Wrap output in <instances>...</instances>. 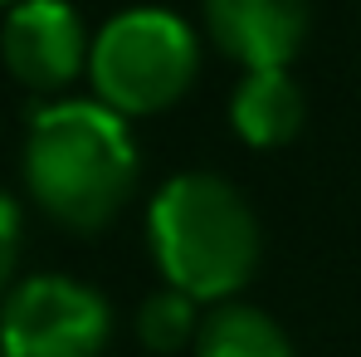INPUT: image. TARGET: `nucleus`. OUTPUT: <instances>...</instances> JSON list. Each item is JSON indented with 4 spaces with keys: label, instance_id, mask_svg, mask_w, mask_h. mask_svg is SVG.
Wrapping results in <instances>:
<instances>
[{
    "label": "nucleus",
    "instance_id": "1",
    "mask_svg": "<svg viewBox=\"0 0 361 357\" xmlns=\"http://www.w3.org/2000/svg\"><path fill=\"white\" fill-rule=\"evenodd\" d=\"M25 186L44 216L68 230H103L137 186V147L127 118L103 103H49L30 118Z\"/></svg>",
    "mask_w": 361,
    "mask_h": 357
},
{
    "label": "nucleus",
    "instance_id": "2",
    "mask_svg": "<svg viewBox=\"0 0 361 357\" xmlns=\"http://www.w3.org/2000/svg\"><path fill=\"white\" fill-rule=\"evenodd\" d=\"M147 245L161 279L195 303L240 294L259 264L254 211L215 172H180L152 196Z\"/></svg>",
    "mask_w": 361,
    "mask_h": 357
},
{
    "label": "nucleus",
    "instance_id": "3",
    "mask_svg": "<svg viewBox=\"0 0 361 357\" xmlns=\"http://www.w3.org/2000/svg\"><path fill=\"white\" fill-rule=\"evenodd\" d=\"M195 30L171 10H122L88 49L98 103L118 118H147L171 108L195 78Z\"/></svg>",
    "mask_w": 361,
    "mask_h": 357
},
{
    "label": "nucleus",
    "instance_id": "4",
    "mask_svg": "<svg viewBox=\"0 0 361 357\" xmlns=\"http://www.w3.org/2000/svg\"><path fill=\"white\" fill-rule=\"evenodd\" d=\"M113 333L108 298L63 274H35L5 294L0 353L5 357H98Z\"/></svg>",
    "mask_w": 361,
    "mask_h": 357
},
{
    "label": "nucleus",
    "instance_id": "5",
    "mask_svg": "<svg viewBox=\"0 0 361 357\" xmlns=\"http://www.w3.org/2000/svg\"><path fill=\"white\" fill-rule=\"evenodd\" d=\"M0 54L25 88H63L83 69V20L68 0H20L5 20Z\"/></svg>",
    "mask_w": 361,
    "mask_h": 357
},
{
    "label": "nucleus",
    "instance_id": "6",
    "mask_svg": "<svg viewBox=\"0 0 361 357\" xmlns=\"http://www.w3.org/2000/svg\"><path fill=\"white\" fill-rule=\"evenodd\" d=\"M205 30L249 74L288 69L307 40V0H205Z\"/></svg>",
    "mask_w": 361,
    "mask_h": 357
},
{
    "label": "nucleus",
    "instance_id": "7",
    "mask_svg": "<svg viewBox=\"0 0 361 357\" xmlns=\"http://www.w3.org/2000/svg\"><path fill=\"white\" fill-rule=\"evenodd\" d=\"M230 122L249 147H283L302 127V88L288 78V69L249 74L235 88Z\"/></svg>",
    "mask_w": 361,
    "mask_h": 357
},
{
    "label": "nucleus",
    "instance_id": "8",
    "mask_svg": "<svg viewBox=\"0 0 361 357\" xmlns=\"http://www.w3.org/2000/svg\"><path fill=\"white\" fill-rule=\"evenodd\" d=\"M195 357H293L288 333L249 303H215L200 318Z\"/></svg>",
    "mask_w": 361,
    "mask_h": 357
},
{
    "label": "nucleus",
    "instance_id": "9",
    "mask_svg": "<svg viewBox=\"0 0 361 357\" xmlns=\"http://www.w3.org/2000/svg\"><path fill=\"white\" fill-rule=\"evenodd\" d=\"M200 333V318H195V298H185L180 289H161L142 303L137 313V338L152 348V353H176L185 343H195Z\"/></svg>",
    "mask_w": 361,
    "mask_h": 357
},
{
    "label": "nucleus",
    "instance_id": "10",
    "mask_svg": "<svg viewBox=\"0 0 361 357\" xmlns=\"http://www.w3.org/2000/svg\"><path fill=\"white\" fill-rule=\"evenodd\" d=\"M15 254H20V211L0 191V298H5V284L15 274Z\"/></svg>",
    "mask_w": 361,
    "mask_h": 357
},
{
    "label": "nucleus",
    "instance_id": "11",
    "mask_svg": "<svg viewBox=\"0 0 361 357\" xmlns=\"http://www.w3.org/2000/svg\"><path fill=\"white\" fill-rule=\"evenodd\" d=\"M0 5H5V0H0Z\"/></svg>",
    "mask_w": 361,
    "mask_h": 357
},
{
    "label": "nucleus",
    "instance_id": "12",
    "mask_svg": "<svg viewBox=\"0 0 361 357\" xmlns=\"http://www.w3.org/2000/svg\"><path fill=\"white\" fill-rule=\"evenodd\" d=\"M0 357H5V353H0Z\"/></svg>",
    "mask_w": 361,
    "mask_h": 357
}]
</instances>
